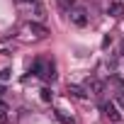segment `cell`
Listing matches in <instances>:
<instances>
[{
    "label": "cell",
    "mask_w": 124,
    "mask_h": 124,
    "mask_svg": "<svg viewBox=\"0 0 124 124\" xmlns=\"http://www.w3.org/2000/svg\"><path fill=\"white\" fill-rule=\"evenodd\" d=\"M68 95L76 97V100H88V97H90L88 88H80V85H68Z\"/></svg>",
    "instance_id": "cell-6"
},
{
    "label": "cell",
    "mask_w": 124,
    "mask_h": 124,
    "mask_svg": "<svg viewBox=\"0 0 124 124\" xmlns=\"http://www.w3.org/2000/svg\"><path fill=\"white\" fill-rule=\"evenodd\" d=\"M27 32H29L34 39H46V37H49V29H46L41 22H27Z\"/></svg>",
    "instance_id": "cell-4"
},
{
    "label": "cell",
    "mask_w": 124,
    "mask_h": 124,
    "mask_svg": "<svg viewBox=\"0 0 124 124\" xmlns=\"http://www.w3.org/2000/svg\"><path fill=\"white\" fill-rule=\"evenodd\" d=\"M68 20H71L73 27H85L88 24V10L85 8H73L68 12Z\"/></svg>",
    "instance_id": "cell-3"
},
{
    "label": "cell",
    "mask_w": 124,
    "mask_h": 124,
    "mask_svg": "<svg viewBox=\"0 0 124 124\" xmlns=\"http://www.w3.org/2000/svg\"><path fill=\"white\" fill-rule=\"evenodd\" d=\"M32 73L44 78V80H54L56 73H54V63H49V61L44 58H34V63H32Z\"/></svg>",
    "instance_id": "cell-1"
},
{
    "label": "cell",
    "mask_w": 124,
    "mask_h": 124,
    "mask_svg": "<svg viewBox=\"0 0 124 124\" xmlns=\"http://www.w3.org/2000/svg\"><path fill=\"white\" fill-rule=\"evenodd\" d=\"M100 109H102V114H105L109 122H122V117H124L114 100H112V102H102V107H100Z\"/></svg>",
    "instance_id": "cell-2"
},
{
    "label": "cell",
    "mask_w": 124,
    "mask_h": 124,
    "mask_svg": "<svg viewBox=\"0 0 124 124\" xmlns=\"http://www.w3.org/2000/svg\"><path fill=\"white\" fill-rule=\"evenodd\" d=\"M10 78V68H3V71H0V83H5Z\"/></svg>",
    "instance_id": "cell-12"
},
{
    "label": "cell",
    "mask_w": 124,
    "mask_h": 124,
    "mask_svg": "<svg viewBox=\"0 0 124 124\" xmlns=\"http://www.w3.org/2000/svg\"><path fill=\"white\" fill-rule=\"evenodd\" d=\"M88 93L90 95H102V90H105V83L102 80H88Z\"/></svg>",
    "instance_id": "cell-7"
},
{
    "label": "cell",
    "mask_w": 124,
    "mask_h": 124,
    "mask_svg": "<svg viewBox=\"0 0 124 124\" xmlns=\"http://www.w3.org/2000/svg\"><path fill=\"white\" fill-rule=\"evenodd\" d=\"M54 117H56L58 122H63V124H73V122H76V119H73L71 114H66L63 109H54Z\"/></svg>",
    "instance_id": "cell-8"
},
{
    "label": "cell",
    "mask_w": 124,
    "mask_h": 124,
    "mask_svg": "<svg viewBox=\"0 0 124 124\" xmlns=\"http://www.w3.org/2000/svg\"><path fill=\"white\" fill-rule=\"evenodd\" d=\"M3 93H5V88H3V85H0V95H3Z\"/></svg>",
    "instance_id": "cell-15"
},
{
    "label": "cell",
    "mask_w": 124,
    "mask_h": 124,
    "mask_svg": "<svg viewBox=\"0 0 124 124\" xmlns=\"http://www.w3.org/2000/svg\"><path fill=\"white\" fill-rule=\"evenodd\" d=\"M109 44H112V39H109V37H105V39H102V49H107Z\"/></svg>",
    "instance_id": "cell-13"
},
{
    "label": "cell",
    "mask_w": 124,
    "mask_h": 124,
    "mask_svg": "<svg viewBox=\"0 0 124 124\" xmlns=\"http://www.w3.org/2000/svg\"><path fill=\"white\" fill-rule=\"evenodd\" d=\"M107 15L114 17V20L124 17V3H119V0H112V3L107 5Z\"/></svg>",
    "instance_id": "cell-5"
},
{
    "label": "cell",
    "mask_w": 124,
    "mask_h": 124,
    "mask_svg": "<svg viewBox=\"0 0 124 124\" xmlns=\"http://www.w3.org/2000/svg\"><path fill=\"white\" fill-rule=\"evenodd\" d=\"M58 8L66 10V12H71V10L76 8V0H58Z\"/></svg>",
    "instance_id": "cell-9"
},
{
    "label": "cell",
    "mask_w": 124,
    "mask_h": 124,
    "mask_svg": "<svg viewBox=\"0 0 124 124\" xmlns=\"http://www.w3.org/2000/svg\"><path fill=\"white\" fill-rule=\"evenodd\" d=\"M114 102H117V107L124 112V93L119 90V93H114Z\"/></svg>",
    "instance_id": "cell-10"
},
{
    "label": "cell",
    "mask_w": 124,
    "mask_h": 124,
    "mask_svg": "<svg viewBox=\"0 0 124 124\" xmlns=\"http://www.w3.org/2000/svg\"><path fill=\"white\" fill-rule=\"evenodd\" d=\"M122 54H124V44H122Z\"/></svg>",
    "instance_id": "cell-16"
},
{
    "label": "cell",
    "mask_w": 124,
    "mask_h": 124,
    "mask_svg": "<svg viewBox=\"0 0 124 124\" xmlns=\"http://www.w3.org/2000/svg\"><path fill=\"white\" fill-rule=\"evenodd\" d=\"M22 3H37V0H22Z\"/></svg>",
    "instance_id": "cell-14"
},
{
    "label": "cell",
    "mask_w": 124,
    "mask_h": 124,
    "mask_svg": "<svg viewBox=\"0 0 124 124\" xmlns=\"http://www.w3.org/2000/svg\"><path fill=\"white\" fill-rule=\"evenodd\" d=\"M51 97H54L51 88H41V100H44V102H51Z\"/></svg>",
    "instance_id": "cell-11"
}]
</instances>
